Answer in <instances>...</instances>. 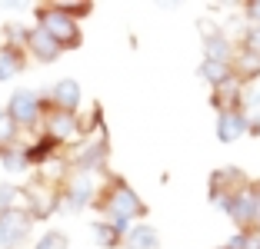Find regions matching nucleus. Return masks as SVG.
Returning a JSON list of instances; mask_svg holds the SVG:
<instances>
[{"label":"nucleus","mask_w":260,"mask_h":249,"mask_svg":"<svg viewBox=\"0 0 260 249\" xmlns=\"http://www.w3.org/2000/svg\"><path fill=\"white\" fill-rule=\"evenodd\" d=\"M93 210L100 213V219H130V223H144L147 219V203L140 199V193L130 186L123 176L107 173L104 183L97 189V199H93Z\"/></svg>","instance_id":"nucleus-1"},{"label":"nucleus","mask_w":260,"mask_h":249,"mask_svg":"<svg viewBox=\"0 0 260 249\" xmlns=\"http://www.w3.org/2000/svg\"><path fill=\"white\" fill-rule=\"evenodd\" d=\"M37 17V27L47 30L63 50H77L84 44V30H80V20H74V14L67 10V4H37L34 7Z\"/></svg>","instance_id":"nucleus-2"},{"label":"nucleus","mask_w":260,"mask_h":249,"mask_svg":"<svg viewBox=\"0 0 260 249\" xmlns=\"http://www.w3.org/2000/svg\"><path fill=\"white\" fill-rule=\"evenodd\" d=\"M63 159H67L70 173H87V176L104 180V176L110 173L107 170V163H110V140L107 136H87V140H80Z\"/></svg>","instance_id":"nucleus-3"},{"label":"nucleus","mask_w":260,"mask_h":249,"mask_svg":"<svg viewBox=\"0 0 260 249\" xmlns=\"http://www.w3.org/2000/svg\"><path fill=\"white\" fill-rule=\"evenodd\" d=\"M20 210H27L34 223H47L54 213H60V186L34 176L30 183L20 186Z\"/></svg>","instance_id":"nucleus-4"},{"label":"nucleus","mask_w":260,"mask_h":249,"mask_svg":"<svg viewBox=\"0 0 260 249\" xmlns=\"http://www.w3.org/2000/svg\"><path fill=\"white\" fill-rule=\"evenodd\" d=\"M4 110H7V116L20 127V133H23V130H40V120H44V113L50 110V106H47V100H44L40 90L20 87V90L10 93V100H7Z\"/></svg>","instance_id":"nucleus-5"},{"label":"nucleus","mask_w":260,"mask_h":249,"mask_svg":"<svg viewBox=\"0 0 260 249\" xmlns=\"http://www.w3.org/2000/svg\"><path fill=\"white\" fill-rule=\"evenodd\" d=\"M47 140H54L57 146H70L74 150L80 140H84V123H80V113H67V110H47L44 120H40V130Z\"/></svg>","instance_id":"nucleus-6"},{"label":"nucleus","mask_w":260,"mask_h":249,"mask_svg":"<svg viewBox=\"0 0 260 249\" xmlns=\"http://www.w3.org/2000/svg\"><path fill=\"white\" fill-rule=\"evenodd\" d=\"M247 186H250V176L240 166H217L214 173L207 176V199L223 213L230 196H237L240 189H247Z\"/></svg>","instance_id":"nucleus-7"},{"label":"nucleus","mask_w":260,"mask_h":249,"mask_svg":"<svg viewBox=\"0 0 260 249\" xmlns=\"http://www.w3.org/2000/svg\"><path fill=\"white\" fill-rule=\"evenodd\" d=\"M100 180L87 173H67V180L60 183V213H80L87 206H93L97 199Z\"/></svg>","instance_id":"nucleus-8"},{"label":"nucleus","mask_w":260,"mask_h":249,"mask_svg":"<svg viewBox=\"0 0 260 249\" xmlns=\"http://www.w3.org/2000/svg\"><path fill=\"white\" fill-rule=\"evenodd\" d=\"M34 223L30 216H27V210H7V213H0V249H20L23 242L30 239L34 233Z\"/></svg>","instance_id":"nucleus-9"},{"label":"nucleus","mask_w":260,"mask_h":249,"mask_svg":"<svg viewBox=\"0 0 260 249\" xmlns=\"http://www.w3.org/2000/svg\"><path fill=\"white\" fill-rule=\"evenodd\" d=\"M44 100L50 110H67V113H80L84 103V90L74 76H60L57 83H50V90H44Z\"/></svg>","instance_id":"nucleus-10"},{"label":"nucleus","mask_w":260,"mask_h":249,"mask_svg":"<svg viewBox=\"0 0 260 249\" xmlns=\"http://www.w3.org/2000/svg\"><path fill=\"white\" fill-rule=\"evenodd\" d=\"M23 50H27V60H37V63H44V67L47 63H57L63 53H67L47 30H40L37 23H34L30 33H27V47H23Z\"/></svg>","instance_id":"nucleus-11"},{"label":"nucleus","mask_w":260,"mask_h":249,"mask_svg":"<svg viewBox=\"0 0 260 249\" xmlns=\"http://www.w3.org/2000/svg\"><path fill=\"white\" fill-rule=\"evenodd\" d=\"M200 37H204V60H214V63L234 60L237 44L227 37V30H220V27H200Z\"/></svg>","instance_id":"nucleus-12"},{"label":"nucleus","mask_w":260,"mask_h":249,"mask_svg":"<svg viewBox=\"0 0 260 249\" xmlns=\"http://www.w3.org/2000/svg\"><path fill=\"white\" fill-rule=\"evenodd\" d=\"M223 216L234 223V229H257V213H253V193H250V186L240 189L237 196H230Z\"/></svg>","instance_id":"nucleus-13"},{"label":"nucleus","mask_w":260,"mask_h":249,"mask_svg":"<svg viewBox=\"0 0 260 249\" xmlns=\"http://www.w3.org/2000/svg\"><path fill=\"white\" fill-rule=\"evenodd\" d=\"M250 133V113L247 110H227L217 113V140L220 143H237L240 136Z\"/></svg>","instance_id":"nucleus-14"},{"label":"nucleus","mask_w":260,"mask_h":249,"mask_svg":"<svg viewBox=\"0 0 260 249\" xmlns=\"http://www.w3.org/2000/svg\"><path fill=\"white\" fill-rule=\"evenodd\" d=\"M244 93L247 87L240 80H223L220 87H214L210 90V106H214L217 113H227V110H244Z\"/></svg>","instance_id":"nucleus-15"},{"label":"nucleus","mask_w":260,"mask_h":249,"mask_svg":"<svg viewBox=\"0 0 260 249\" xmlns=\"http://www.w3.org/2000/svg\"><path fill=\"white\" fill-rule=\"evenodd\" d=\"M23 153H27L30 170H44V166H50L54 159H60V146H57L54 140H47L44 133H37L30 143H23Z\"/></svg>","instance_id":"nucleus-16"},{"label":"nucleus","mask_w":260,"mask_h":249,"mask_svg":"<svg viewBox=\"0 0 260 249\" xmlns=\"http://www.w3.org/2000/svg\"><path fill=\"white\" fill-rule=\"evenodd\" d=\"M230 73H234V80H240L244 87H253V83L260 80V57L257 53H247L237 47V53H234V60H230Z\"/></svg>","instance_id":"nucleus-17"},{"label":"nucleus","mask_w":260,"mask_h":249,"mask_svg":"<svg viewBox=\"0 0 260 249\" xmlns=\"http://www.w3.org/2000/svg\"><path fill=\"white\" fill-rule=\"evenodd\" d=\"M120 249H160V233H157V226H150V223H134V226L127 229V236H123V246Z\"/></svg>","instance_id":"nucleus-18"},{"label":"nucleus","mask_w":260,"mask_h":249,"mask_svg":"<svg viewBox=\"0 0 260 249\" xmlns=\"http://www.w3.org/2000/svg\"><path fill=\"white\" fill-rule=\"evenodd\" d=\"M27 70V50H17V47L0 44V83L14 80Z\"/></svg>","instance_id":"nucleus-19"},{"label":"nucleus","mask_w":260,"mask_h":249,"mask_svg":"<svg viewBox=\"0 0 260 249\" xmlns=\"http://www.w3.org/2000/svg\"><path fill=\"white\" fill-rule=\"evenodd\" d=\"M0 166H4V170H7L10 176H27V173H30V163H27L23 143L4 146V150H0Z\"/></svg>","instance_id":"nucleus-20"},{"label":"nucleus","mask_w":260,"mask_h":249,"mask_svg":"<svg viewBox=\"0 0 260 249\" xmlns=\"http://www.w3.org/2000/svg\"><path fill=\"white\" fill-rule=\"evenodd\" d=\"M197 76H200V83H207L210 90L214 87H220L223 80H230V63H214V60H200L197 63Z\"/></svg>","instance_id":"nucleus-21"},{"label":"nucleus","mask_w":260,"mask_h":249,"mask_svg":"<svg viewBox=\"0 0 260 249\" xmlns=\"http://www.w3.org/2000/svg\"><path fill=\"white\" fill-rule=\"evenodd\" d=\"M90 233H93V242H97L100 249H120L123 246V236L110 226L107 219H97V223L90 226Z\"/></svg>","instance_id":"nucleus-22"},{"label":"nucleus","mask_w":260,"mask_h":249,"mask_svg":"<svg viewBox=\"0 0 260 249\" xmlns=\"http://www.w3.org/2000/svg\"><path fill=\"white\" fill-rule=\"evenodd\" d=\"M27 33H30V27H27V23L10 20V23H4V27H0V44L23 50V47H27Z\"/></svg>","instance_id":"nucleus-23"},{"label":"nucleus","mask_w":260,"mask_h":249,"mask_svg":"<svg viewBox=\"0 0 260 249\" xmlns=\"http://www.w3.org/2000/svg\"><path fill=\"white\" fill-rule=\"evenodd\" d=\"M223 246L227 249H260V229H237Z\"/></svg>","instance_id":"nucleus-24"},{"label":"nucleus","mask_w":260,"mask_h":249,"mask_svg":"<svg viewBox=\"0 0 260 249\" xmlns=\"http://www.w3.org/2000/svg\"><path fill=\"white\" fill-rule=\"evenodd\" d=\"M14 143H20V127L7 116V110H0V150Z\"/></svg>","instance_id":"nucleus-25"},{"label":"nucleus","mask_w":260,"mask_h":249,"mask_svg":"<svg viewBox=\"0 0 260 249\" xmlns=\"http://www.w3.org/2000/svg\"><path fill=\"white\" fill-rule=\"evenodd\" d=\"M34 249H70V239L63 229H47L44 236H37Z\"/></svg>","instance_id":"nucleus-26"},{"label":"nucleus","mask_w":260,"mask_h":249,"mask_svg":"<svg viewBox=\"0 0 260 249\" xmlns=\"http://www.w3.org/2000/svg\"><path fill=\"white\" fill-rule=\"evenodd\" d=\"M237 47H240V50H247V53H257V57H260V23H247V30L240 33Z\"/></svg>","instance_id":"nucleus-27"},{"label":"nucleus","mask_w":260,"mask_h":249,"mask_svg":"<svg viewBox=\"0 0 260 249\" xmlns=\"http://www.w3.org/2000/svg\"><path fill=\"white\" fill-rule=\"evenodd\" d=\"M20 206V186L17 183H0V213Z\"/></svg>","instance_id":"nucleus-28"},{"label":"nucleus","mask_w":260,"mask_h":249,"mask_svg":"<svg viewBox=\"0 0 260 249\" xmlns=\"http://www.w3.org/2000/svg\"><path fill=\"white\" fill-rule=\"evenodd\" d=\"M244 17H247V23H260V0H247L244 7Z\"/></svg>","instance_id":"nucleus-29"},{"label":"nucleus","mask_w":260,"mask_h":249,"mask_svg":"<svg viewBox=\"0 0 260 249\" xmlns=\"http://www.w3.org/2000/svg\"><path fill=\"white\" fill-rule=\"evenodd\" d=\"M67 10L74 14V20H84V17L93 14V4H67Z\"/></svg>","instance_id":"nucleus-30"},{"label":"nucleus","mask_w":260,"mask_h":249,"mask_svg":"<svg viewBox=\"0 0 260 249\" xmlns=\"http://www.w3.org/2000/svg\"><path fill=\"white\" fill-rule=\"evenodd\" d=\"M250 193H253V213H257V229H260V180H250Z\"/></svg>","instance_id":"nucleus-31"},{"label":"nucleus","mask_w":260,"mask_h":249,"mask_svg":"<svg viewBox=\"0 0 260 249\" xmlns=\"http://www.w3.org/2000/svg\"><path fill=\"white\" fill-rule=\"evenodd\" d=\"M247 136H260V113L250 116V133H247Z\"/></svg>","instance_id":"nucleus-32"},{"label":"nucleus","mask_w":260,"mask_h":249,"mask_svg":"<svg viewBox=\"0 0 260 249\" xmlns=\"http://www.w3.org/2000/svg\"><path fill=\"white\" fill-rule=\"evenodd\" d=\"M217 249H227V246H217Z\"/></svg>","instance_id":"nucleus-33"}]
</instances>
